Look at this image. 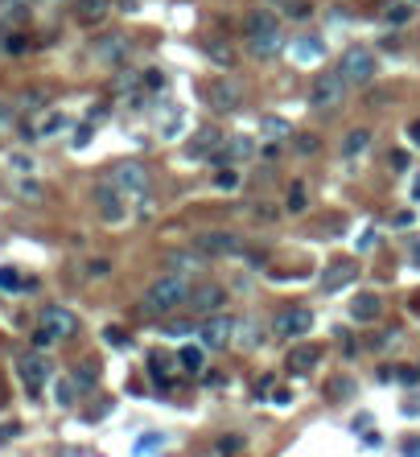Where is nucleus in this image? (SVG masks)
Returning a JSON list of instances; mask_svg holds the SVG:
<instances>
[{
    "instance_id": "nucleus-1",
    "label": "nucleus",
    "mask_w": 420,
    "mask_h": 457,
    "mask_svg": "<svg viewBox=\"0 0 420 457\" xmlns=\"http://www.w3.org/2000/svg\"><path fill=\"white\" fill-rule=\"evenodd\" d=\"M190 289H194L190 276H181V272H165V276H157V280L144 289V297H140V313H144V317H169L173 309H181V305L190 301Z\"/></svg>"
},
{
    "instance_id": "nucleus-2",
    "label": "nucleus",
    "mask_w": 420,
    "mask_h": 457,
    "mask_svg": "<svg viewBox=\"0 0 420 457\" xmlns=\"http://www.w3.org/2000/svg\"><path fill=\"white\" fill-rule=\"evenodd\" d=\"M78 330V317L66 309V305H45L41 313H37V330H33V346L37 350H49V346H58V342H66L70 334Z\"/></svg>"
},
{
    "instance_id": "nucleus-3",
    "label": "nucleus",
    "mask_w": 420,
    "mask_h": 457,
    "mask_svg": "<svg viewBox=\"0 0 420 457\" xmlns=\"http://www.w3.org/2000/svg\"><path fill=\"white\" fill-rule=\"evenodd\" d=\"M338 74L346 78V87H363L375 78V54L363 49V45H351L342 58H338Z\"/></svg>"
},
{
    "instance_id": "nucleus-4",
    "label": "nucleus",
    "mask_w": 420,
    "mask_h": 457,
    "mask_svg": "<svg viewBox=\"0 0 420 457\" xmlns=\"http://www.w3.org/2000/svg\"><path fill=\"white\" fill-rule=\"evenodd\" d=\"M107 181H111L124 198H144V194H148V169H144L140 161H115Z\"/></svg>"
},
{
    "instance_id": "nucleus-5",
    "label": "nucleus",
    "mask_w": 420,
    "mask_h": 457,
    "mask_svg": "<svg viewBox=\"0 0 420 457\" xmlns=\"http://www.w3.org/2000/svg\"><path fill=\"white\" fill-rule=\"evenodd\" d=\"M342 95H346V78H342L338 70H326V74H318L313 87H309V107L330 111V107L342 103Z\"/></svg>"
},
{
    "instance_id": "nucleus-6",
    "label": "nucleus",
    "mask_w": 420,
    "mask_h": 457,
    "mask_svg": "<svg viewBox=\"0 0 420 457\" xmlns=\"http://www.w3.org/2000/svg\"><path fill=\"white\" fill-rule=\"evenodd\" d=\"M16 375H21V383H25V392H29V396H41V388L49 383L54 367H49V359H45L41 350H29V355H21V359H16Z\"/></svg>"
},
{
    "instance_id": "nucleus-7",
    "label": "nucleus",
    "mask_w": 420,
    "mask_h": 457,
    "mask_svg": "<svg viewBox=\"0 0 420 457\" xmlns=\"http://www.w3.org/2000/svg\"><path fill=\"white\" fill-rule=\"evenodd\" d=\"M223 305H227V289L214 285V280L194 285V289H190V301H186V309H190L194 317H214V313H223Z\"/></svg>"
},
{
    "instance_id": "nucleus-8",
    "label": "nucleus",
    "mask_w": 420,
    "mask_h": 457,
    "mask_svg": "<svg viewBox=\"0 0 420 457\" xmlns=\"http://www.w3.org/2000/svg\"><path fill=\"white\" fill-rule=\"evenodd\" d=\"M95 210H99V219H103L107 227H120V223L128 219V198H124L111 181H99V186H95Z\"/></svg>"
},
{
    "instance_id": "nucleus-9",
    "label": "nucleus",
    "mask_w": 420,
    "mask_h": 457,
    "mask_svg": "<svg viewBox=\"0 0 420 457\" xmlns=\"http://www.w3.org/2000/svg\"><path fill=\"white\" fill-rule=\"evenodd\" d=\"M235 317H227V313H214V317H202L198 322V338H202V346L206 350H223V346H231L235 342Z\"/></svg>"
},
{
    "instance_id": "nucleus-10",
    "label": "nucleus",
    "mask_w": 420,
    "mask_h": 457,
    "mask_svg": "<svg viewBox=\"0 0 420 457\" xmlns=\"http://www.w3.org/2000/svg\"><path fill=\"white\" fill-rule=\"evenodd\" d=\"M243 243L235 231H198L194 235V252L206 256V260H219V256H235Z\"/></svg>"
},
{
    "instance_id": "nucleus-11",
    "label": "nucleus",
    "mask_w": 420,
    "mask_h": 457,
    "mask_svg": "<svg viewBox=\"0 0 420 457\" xmlns=\"http://www.w3.org/2000/svg\"><path fill=\"white\" fill-rule=\"evenodd\" d=\"M313 330V313L305 305H293V309H280L272 317V334L276 338H305Z\"/></svg>"
},
{
    "instance_id": "nucleus-12",
    "label": "nucleus",
    "mask_w": 420,
    "mask_h": 457,
    "mask_svg": "<svg viewBox=\"0 0 420 457\" xmlns=\"http://www.w3.org/2000/svg\"><path fill=\"white\" fill-rule=\"evenodd\" d=\"M124 54H128V33H120V29L99 33V37L91 41V58H95V62L115 66V62H124Z\"/></svg>"
},
{
    "instance_id": "nucleus-13",
    "label": "nucleus",
    "mask_w": 420,
    "mask_h": 457,
    "mask_svg": "<svg viewBox=\"0 0 420 457\" xmlns=\"http://www.w3.org/2000/svg\"><path fill=\"white\" fill-rule=\"evenodd\" d=\"M318 363H322V346L318 342H293L289 355H285V371L289 375H309V371H318Z\"/></svg>"
},
{
    "instance_id": "nucleus-14",
    "label": "nucleus",
    "mask_w": 420,
    "mask_h": 457,
    "mask_svg": "<svg viewBox=\"0 0 420 457\" xmlns=\"http://www.w3.org/2000/svg\"><path fill=\"white\" fill-rule=\"evenodd\" d=\"M206 103L214 111H235L243 103V87L231 82V78H219V82H206Z\"/></svg>"
},
{
    "instance_id": "nucleus-15",
    "label": "nucleus",
    "mask_w": 420,
    "mask_h": 457,
    "mask_svg": "<svg viewBox=\"0 0 420 457\" xmlns=\"http://www.w3.org/2000/svg\"><path fill=\"white\" fill-rule=\"evenodd\" d=\"M359 280V264L355 260H334L326 272H322V293H338V289H346V285H355Z\"/></svg>"
},
{
    "instance_id": "nucleus-16",
    "label": "nucleus",
    "mask_w": 420,
    "mask_h": 457,
    "mask_svg": "<svg viewBox=\"0 0 420 457\" xmlns=\"http://www.w3.org/2000/svg\"><path fill=\"white\" fill-rule=\"evenodd\" d=\"M223 144V136H219V128H198L190 140H186V157L190 161H210V153Z\"/></svg>"
},
{
    "instance_id": "nucleus-17",
    "label": "nucleus",
    "mask_w": 420,
    "mask_h": 457,
    "mask_svg": "<svg viewBox=\"0 0 420 457\" xmlns=\"http://www.w3.org/2000/svg\"><path fill=\"white\" fill-rule=\"evenodd\" d=\"M379 313H384V301H379L375 293H359V297L351 301V317H355L359 326H371V322H379Z\"/></svg>"
},
{
    "instance_id": "nucleus-18",
    "label": "nucleus",
    "mask_w": 420,
    "mask_h": 457,
    "mask_svg": "<svg viewBox=\"0 0 420 457\" xmlns=\"http://www.w3.org/2000/svg\"><path fill=\"white\" fill-rule=\"evenodd\" d=\"M243 33H247V37H260V33H280V21H276L268 8H256V12H247V16H243Z\"/></svg>"
},
{
    "instance_id": "nucleus-19",
    "label": "nucleus",
    "mask_w": 420,
    "mask_h": 457,
    "mask_svg": "<svg viewBox=\"0 0 420 457\" xmlns=\"http://www.w3.org/2000/svg\"><path fill=\"white\" fill-rule=\"evenodd\" d=\"M247 54L252 58H276L280 54V33H260V37H247Z\"/></svg>"
},
{
    "instance_id": "nucleus-20",
    "label": "nucleus",
    "mask_w": 420,
    "mask_h": 457,
    "mask_svg": "<svg viewBox=\"0 0 420 457\" xmlns=\"http://www.w3.org/2000/svg\"><path fill=\"white\" fill-rule=\"evenodd\" d=\"M293 58L297 62H318L322 54H326V45H322V37H293Z\"/></svg>"
},
{
    "instance_id": "nucleus-21",
    "label": "nucleus",
    "mask_w": 420,
    "mask_h": 457,
    "mask_svg": "<svg viewBox=\"0 0 420 457\" xmlns=\"http://www.w3.org/2000/svg\"><path fill=\"white\" fill-rule=\"evenodd\" d=\"M371 148V128H351L346 136H342V157L351 161V157H359V153H367Z\"/></svg>"
},
{
    "instance_id": "nucleus-22",
    "label": "nucleus",
    "mask_w": 420,
    "mask_h": 457,
    "mask_svg": "<svg viewBox=\"0 0 420 457\" xmlns=\"http://www.w3.org/2000/svg\"><path fill=\"white\" fill-rule=\"evenodd\" d=\"M260 334H264L260 322H256V317H243V322L235 326V346H239V350H256V346H260Z\"/></svg>"
},
{
    "instance_id": "nucleus-23",
    "label": "nucleus",
    "mask_w": 420,
    "mask_h": 457,
    "mask_svg": "<svg viewBox=\"0 0 420 457\" xmlns=\"http://www.w3.org/2000/svg\"><path fill=\"white\" fill-rule=\"evenodd\" d=\"M103 16H107V0H78L74 4V21H82V25H95Z\"/></svg>"
},
{
    "instance_id": "nucleus-24",
    "label": "nucleus",
    "mask_w": 420,
    "mask_h": 457,
    "mask_svg": "<svg viewBox=\"0 0 420 457\" xmlns=\"http://www.w3.org/2000/svg\"><path fill=\"white\" fill-rule=\"evenodd\" d=\"M309 206V190H305V181H293L289 190H285V210L289 214H301Z\"/></svg>"
},
{
    "instance_id": "nucleus-25",
    "label": "nucleus",
    "mask_w": 420,
    "mask_h": 457,
    "mask_svg": "<svg viewBox=\"0 0 420 457\" xmlns=\"http://www.w3.org/2000/svg\"><path fill=\"white\" fill-rule=\"evenodd\" d=\"M293 153H297V157H318V153H322L318 132H297V136H293Z\"/></svg>"
},
{
    "instance_id": "nucleus-26",
    "label": "nucleus",
    "mask_w": 420,
    "mask_h": 457,
    "mask_svg": "<svg viewBox=\"0 0 420 457\" xmlns=\"http://www.w3.org/2000/svg\"><path fill=\"white\" fill-rule=\"evenodd\" d=\"M260 132H264V136H272V140H280V136H289L293 128L285 124V115H264V120H260Z\"/></svg>"
},
{
    "instance_id": "nucleus-27",
    "label": "nucleus",
    "mask_w": 420,
    "mask_h": 457,
    "mask_svg": "<svg viewBox=\"0 0 420 457\" xmlns=\"http://www.w3.org/2000/svg\"><path fill=\"white\" fill-rule=\"evenodd\" d=\"M177 363H181V371H202V346H181L177 350Z\"/></svg>"
},
{
    "instance_id": "nucleus-28",
    "label": "nucleus",
    "mask_w": 420,
    "mask_h": 457,
    "mask_svg": "<svg viewBox=\"0 0 420 457\" xmlns=\"http://www.w3.org/2000/svg\"><path fill=\"white\" fill-rule=\"evenodd\" d=\"M0 49H4L8 58H21V54L29 49V37H25V33H8V37H0Z\"/></svg>"
},
{
    "instance_id": "nucleus-29",
    "label": "nucleus",
    "mask_w": 420,
    "mask_h": 457,
    "mask_svg": "<svg viewBox=\"0 0 420 457\" xmlns=\"http://www.w3.org/2000/svg\"><path fill=\"white\" fill-rule=\"evenodd\" d=\"M206 54H210V62H219V66H231V62H235V49H231L227 41H206Z\"/></svg>"
},
{
    "instance_id": "nucleus-30",
    "label": "nucleus",
    "mask_w": 420,
    "mask_h": 457,
    "mask_svg": "<svg viewBox=\"0 0 420 457\" xmlns=\"http://www.w3.org/2000/svg\"><path fill=\"white\" fill-rule=\"evenodd\" d=\"M384 21H388V25H408V21H412V4H388V8H384Z\"/></svg>"
},
{
    "instance_id": "nucleus-31",
    "label": "nucleus",
    "mask_w": 420,
    "mask_h": 457,
    "mask_svg": "<svg viewBox=\"0 0 420 457\" xmlns=\"http://www.w3.org/2000/svg\"><path fill=\"white\" fill-rule=\"evenodd\" d=\"M214 190H223V194H235V190H239V173H235L231 165H227V169H219V173H214Z\"/></svg>"
},
{
    "instance_id": "nucleus-32",
    "label": "nucleus",
    "mask_w": 420,
    "mask_h": 457,
    "mask_svg": "<svg viewBox=\"0 0 420 457\" xmlns=\"http://www.w3.org/2000/svg\"><path fill=\"white\" fill-rule=\"evenodd\" d=\"M66 128V115H58V111H49L41 124H37V136H54V132H62Z\"/></svg>"
},
{
    "instance_id": "nucleus-33",
    "label": "nucleus",
    "mask_w": 420,
    "mask_h": 457,
    "mask_svg": "<svg viewBox=\"0 0 420 457\" xmlns=\"http://www.w3.org/2000/svg\"><path fill=\"white\" fill-rule=\"evenodd\" d=\"M326 396H330V400H346V396H355V383H351V379H330V383H326Z\"/></svg>"
},
{
    "instance_id": "nucleus-34",
    "label": "nucleus",
    "mask_w": 420,
    "mask_h": 457,
    "mask_svg": "<svg viewBox=\"0 0 420 457\" xmlns=\"http://www.w3.org/2000/svg\"><path fill=\"white\" fill-rule=\"evenodd\" d=\"M12 190H16L21 198H29V202H37V198H41V186H37L33 177H21V181H12Z\"/></svg>"
},
{
    "instance_id": "nucleus-35",
    "label": "nucleus",
    "mask_w": 420,
    "mask_h": 457,
    "mask_svg": "<svg viewBox=\"0 0 420 457\" xmlns=\"http://www.w3.org/2000/svg\"><path fill=\"white\" fill-rule=\"evenodd\" d=\"M54 396H58V404L66 408V404H74V396H78V383H74V379H62V383L54 388Z\"/></svg>"
},
{
    "instance_id": "nucleus-36",
    "label": "nucleus",
    "mask_w": 420,
    "mask_h": 457,
    "mask_svg": "<svg viewBox=\"0 0 420 457\" xmlns=\"http://www.w3.org/2000/svg\"><path fill=\"white\" fill-rule=\"evenodd\" d=\"M0 289H4V293H16V289H25L21 272H16V268H0Z\"/></svg>"
},
{
    "instance_id": "nucleus-37",
    "label": "nucleus",
    "mask_w": 420,
    "mask_h": 457,
    "mask_svg": "<svg viewBox=\"0 0 420 457\" xmlns=\"http://www.w3.org/2000/svg\"><path fill=\"white\" fill-rule=\"evenodd\" d=\"M82 272H87L91 280H103V276L111 272V264H107V260H87V268H82Z\"/></svg>"
},
{
    "instance_id": "nucleus-38",
    "label": "nucleus",
    "mask_w": 420,
    "mask_h": 457,
    "mask_svg": "<svg viewBox=\"0 0 420 457\" xmlns=\"http://www.w3.org/2000/svg\"><path fill=\"white\" fill-rule=\"evenodd\" d=\"M161 334H169V338H181V334H194V322H165V326H161Z\"/></svg>"
},
{
    "instance_id": "nucleus-39",
    "label": "nucleus",
    "mask_w": 420,
    "mask_h": 457,
    "mask_svg": "<svg viewBox=\"0 0 420 457\" xmlns=\"http://www.w3.org/2000/svg\"><path fill=\"white\" fill-rule=\"evenodd\" d=\"M140 82H144L148 91H161V87H165V74H161V70L153 66V70H144V74H140Z\"/></svg>"
},
{
    "instance_id": "nucleus-40",
    "label": "nucleus",
    "mask_w": 420,
    "mask_h": 457,
    "mask_svg": "<svg viewBox=\"0 0 420 457\" xmlns=\"http://www.w3.org/2000/svg\"><path fill=\"white\" fill-rule=\"evenodd\" d=\"M103 342H107V346H128V334H124L120 326H107V330H103Z\"/></svg>"
},
{
    "instance_id": "nucleus-41",
    "label": "nucleus",
    "mask_w": 420,
    "mask_h": 457,
    "mask_svg": "<svg viewBox=\"0 0 420 457\" xmlns=\"http://www.w3.org/2000/svg\"><path fill=\"white\" fill-rule=\"evenodd\" d=\"M396 379H400L404 388H412V383H420V371L417 367H396Z\"/></svg>"
},
{
    "instance_id": "nucleus-42",
    "label": "nucleus",
    "mask_w": 420,
    "mask_h": 457,
    "mask_svg": "<svg viewBox=\"0 0 420 457\" xmlns=\"http://www.w3.org/2000/svg\"><path fill=\"white\" fill-rule=\"evenodd\" d=\"M252 214H256V223H276V210H272L268 202H256V210H252Z\"/></svg>"
},
{
    "instance_id": "nucleus-43",
    "label": "nucleus",
    "mask_w": 420,
    "mask_h": 457,
    "mask_svg": "<svg viewBox=\"0 0 420 457\" xmlns=\"http://www.w3.org/2000/svg\"><path fill=\"white\" fill-rule=\"evenodd\" d=\"M70 379H74V383H78V392H87V388H91V383H95V375H91V367H78V371H74V375H70Z\"/></svg>"
},
{
    "instance_id": "nucleus-44",
    "label": "nucleus",
    "mask_w": 420,
    "mask_h": 457,
    "mask_svg": "<svg viewBox=\"0 0 420 457\" xmlns=\"http://www.w3.org/2000/svg\"><path fill=\"white\" fill-rule=\"evenodd\" d=\"M12 120H16L12 103H4V99H0V132H8V128H12Z\"/></svg>"
},
{
    "instance_id": "nucleus-45",
    "label": "nucleus",
    "mask_w": 420,
    "mask_h": 457,
    "mask_svg": "<svg viewBox=\"0 0 420 457\" xmlns=\"http://www.w3.org/2000/svg\"><path fill=\"white\" fill-rule=\"evenodd\" d=\"M45 103V91H25L21 95V107H41Z\"/></svg>"
},
{
    "instance_id": "nucleus-46",
    "label": "nucleus",
    "mask_w": 420,
    "mask_h": 457,
    "mask_svg": "<svg viewBox=\"0 0 420 457\" xmlns=\"http://www.w3.org/2000/svg\"><path fill=\"white\" fill-rule=\"evenodd\" d=\"M8 165H12L16 173H33V161H29V157H21V153H12V157H8Z\"/></svg>"
},
{
    "instance_id": "nucleus-47",
    "label": "nucleus",
    "mask_w": 420,
    "mask_h": 457,
    "mask_svg": "<svg viewBox=\"0 0 420 457\" xmlns=\"http://www.w3.org/2000/svg\"><path fill=\"white\" fill-rule=\"evenodd\" d=\"M408 161H412V157H408L404 148H396V153H392V169H396V173H404V169H408Z\"/></svg>"
},
{
    "instance_id": "nucleus-48",
    "label": "nucleus",
    "mask_w": 420,
    "mask_h": 457,
    "mask_svg": "<svg viewBox=\"0 0 420 457\" xmlns=\"http://www.w3.org/2000/svg\"><path fill=\"white\" fill-rule=\"evenodd\" d=\"M272 404H276V408H289V404H293V392H289V388H276V392H272Z\"/></svg>"
},
{
    "instance_id": "nucleus-49",
    "label": "nucleus",
    "mask_w": 420,
    "mask_h": 457,
    "mask_svg": "<svg viewBox=\"0 0 420 457\" xmlns=\"http://www.w3.org/2000/svg\"><path fill=\"white\" fill-rule=\"evenodd\" d=\"M157 445H161V437H157V433H148V437H144L136 449H140V454H148V449H157Z\"/></svg>"
},
{
    "instance_id": "nucleus-50",
    "label": "nucleus",
    "mask_w": 420,
    "mask_h": 457,
    "mask_svg": "<svg viewBox=\"0 0 420 457\" xmlns=\"http://www.w3.org/2000/svg\"><path fill=\"white\" fill-rule=\"evenodd\" d=\"M239 445H243V441H239V437H223V441H219V449H223V454H235V449H239Z\"/></svg>"
},
{
    "instance_id": "nucleus-51",
    "label": "nucleus",
    "mask_w": 420,
    "mask_h": 457,
    "mask_svg": "<svg viewBox=\"0 0 420 457\" xmlns=\"http://www.w3.org/2000/svg\"><path fill=\"white\" fill-rule=\"evenodd\" d=\"M408 264H412V268H420V239H412V243H408Z\"/></svg>"
},
{
    "instance_id": "nucleus-52",
    "label": "nucleus",
    "mask_w": 420,
    "mask_h": 457,
    "mask_svg": "<svg viewBox=\"0 0 420 457\" xmlns=\"http://www.w3.org/2000/svg\"><path fill=\"white\" fill-rule=\"evenodd\" d=\"M132 87H136V78H132V74H120V78H115V91H132Z\"/></svg>"
},
{
    "instance_id": "nucleus-53",
    "label": "nucleus",
    "mask_w": 420,
    "mask_h": 457,
    "mask_svg": "<svg viewBox=\"0 0 420 457\" xmlns=\"http://www.w3.org/2000/svg\"><path fill=\"white\" fill-rule=\"evenodd\" d=\"M392 227H412V210H400V214L392 219Z\"/></svg>"
},
{
    "instance_id": "nucleus-54",
    "label": "nucleus",
    "mask_w": 420,
    "mask_h": 457,
    "mask_svg": "<svg viewBox=\"0 0 420 457\" xmlns=\"http://www.w3.org/2000/svg\"><path fill=\"white\" fill-rule=\"evenodd\" d=\"M268 392H272V375H264V379L256 383V400H260V396H268Z\"/></svg>"
},
{
    "instance_id": "nucleus-55",
    "label": "nucleus",
    "mask_w": 420,
    "mask_h": 457,
    "mask_svg": "<svg viewBox=\"0 0 420 457\" xmlns=\"http://www.w3.org/2000/svg\"><path fill=\"white\" fill-rule=\"evenodd\" d=\"M87 140H91V124H82V128L74 132V144H87Z\"/></svg>"
},
{
    "instance_id": "nucleus-56",
    "label": "nucleus",
    "mask_w": 420,
    "mask_h": 457,
    "mask_svg": "<svg viewBox=\"0 0 420 457\" xmlns=\"http://www.w3.org/2000/svg\"><path fill=\"white\" fill-rule=\"evenodd\" d=\"M16 433H21V425H4V429H0V441H8V437H16Z\"/></svg>"
},
{
    "instance_id": "nucleus-57",
    "label": "nucleus",
    "mask_w": 420,
    "mask_h": 457,
    "mask_svg": "<svg viewBox=\"0 0 420 457\" xmlns=\"http://www.w3.org/2000/svg\"><path fill=\"white\" fill-rule=\"evenodd\" d=\"M408 136H412V144L420 148V120H412V124H408Z\"/></svg>"
},
{
    "instance_id": "nucleus-58",
    "label": "nucleus",
    "mask_w": 420,
    "mask_h": 457,
    "mask_svg": "<svg viewBox=\"0 0 420 457\" xmlns=\"http://www.w3.org/2000/svg\"><path fill=\"white\" fill-rule=\"evenodd\" d=\"M404 454H408V457H420V441H408V445H404Z\"/></svg>"
},
{
    "instance_id": "nucleus-59",
    "label": "nucleus",
    "mask_w": 420,
    "mask_h": 457,
    "mask_svg": "<svg viewBox=\"0 0 420 457\" xmlns=\"http://www.w3.org/2000/svg\"><path fill=\"white\" fill-rule=\"evenodd\" d=\"M412 202H420V177H417V186H412Z\"/></svg>"
},
{
    "instance_id": "nucleus-60",
    "label": "nucleus",
    "mask_w": 420,
    "mask_h": 457,
    "mask_svg": "<svg viewBox=\"0 0 420 457\" xmlns=\"http://www.w3.org/2000/svg\"><path fill=\"white\" fill-rule=\"evenodd\" d=\"M412 313H417V317H420V293H417V297H412Z\"/></svg>"
}]
</instances>
